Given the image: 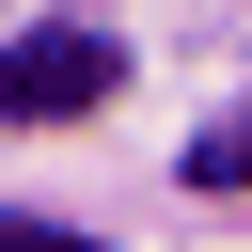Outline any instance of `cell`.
<instances>
[{"instance_id":"cell-1","label":"cell","mask_w":252,"mask_h":252,"mask_svg":"<svg viewBox=\"0 0 252 252\" xmlns=\"http://www.w3.org/2000/svg\"><path fill=\"white\" fill-rule=\"evenodd\" d=\"M110 79H126V47L110 32H16L0 47V126H79V110H110Z\"/></svg>"},{"instance_id":"cell-3","label":"cell","mask_w":252,"mask_h":252,"mask_svg":"<svg viewBox=\"0 0 252 252\" xmlns=\"http://www.w3.org/2000/svg\"><path fill=\"white\" fill-rule=\"evenodd\" d=\"M0 252H110V236H63V220H0Z\"/></svg>"},{"instance_id":"cell-2","label":"cell","mask_w":252,"mask_h":252,"mask_svg":"<svg viewBox=\"0 0 252 252\" xmlns=\"http://www.w3.org/2000/svg\"><path fill=\"white\" fill-rule=\"evenodd\" d=\"M189 173H205V189H252V110H220V126L189 142Z\"/></svg>"}]
</instances>
